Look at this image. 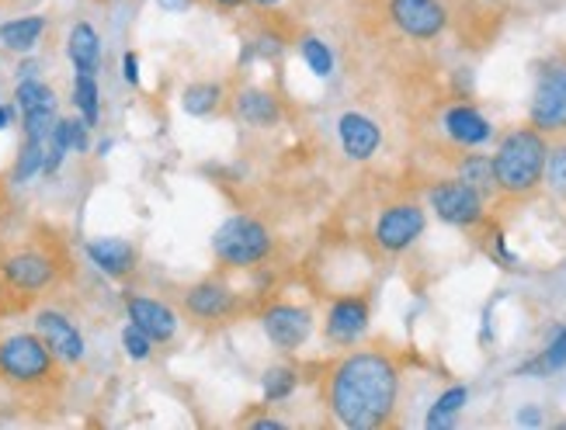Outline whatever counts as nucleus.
Here are the masks:
<instances>
[{"label":"nucleus","mask_w":566,"mask_h":430,"mask_svg":"<svg viewBox=\"0 0 566 430\" xmlns=\"http://www.w3.org/2000/svg\"><path fill=\"white\" fill-rule=\"evenodd\" d=\"M8 209V191H4V181H0V212Z\"/></svg>","instance_id":"nucleus-41"},{"label":"nucleus","mask_w":566,"mask_h":430,"mask_svg":"<svg viewBox=\"0 0 566 430\" xmlns=\"http://www.w3.org/2000/svg\"><path fill=\"white\" fill-rule=\"evenodd\" d=\"M459 181H465L473 191H480L483 198H494L497 195V181H494V160L483 157V154H470L462 157L459 164Z\"/></svg>","instance_id":"nucleus-21"},{"label":"nucleus","mask_w":566,"mask_h":430,"mask_svg":"<svg viewBox=\"0 0 566 430\" xmlns=\"http://www.w3.org/2000/svg\"><path fill=\"white\" fill-rule=\"evenodd\" d=\"M261 326H264L268 340H272L275 347L295 350V347L306 344V337L313 331V316L306 310H300V306H272V310H264Z\"/></svg>","instance_id":"nucleus-13"},{"label":"nucleus","mask_w":566,"mask_h":430,"mask_svg":"<svg viewBox=\"0 0 566 430\" xmlns=\"http://www.w3.org/2000/svg\"><path fill=\"white\" fill-rule=\"evenodd\" d=\"M389 18L417 42H431L449 29V11L441 0H389Z\"/></svg>","instance_id":"nucleus-9"},{"label":"nucleus","mask_w":566,"mask_h":430,"mask_svg":"<svg viewBox=\"0 0 566 430\" xmlns=\"http://www.w3.org/2000/svg\"><path fill=\"white\" fill-rule=\"evenodd\" d=\"M122 77H126L129 84H139V56L136 53L122 56Z\"/></svg>","instance_id":"nucleus-34"},{"label":"nucleus","mask_w":566,"mask_h":430,"mask_svg":"<svg viewBox=\"0 0 566 430\" xmlns=\"http://www.w3.org/2000/svg\"><path fill=\"white\" fill-rule=\"evenodd\" d=\"M528 118L538 133L566 129V56H553L543 70H538Z\"/></svg>","instance_id":"nucleus-6"},{"label":"nucleus","mask_w":566,"mask_h":430,"mask_svg":"<svg viewBox=\"0 0 566 430\" xmlns=\"http://www.w3.org/2000/svg\"><path fill=\"white\" fill-rule=\"evenodd\" d=\"M87 129H91V125H87L84 118H56L49 143L60 146L63 154H70V149H77V154H84V149H87Z\"/></svg>","instance_id":"nucleus-26"},{"label":"nucleus","mask_w":566,"mask_h":430,"mask_svg":"<svg viewBox=\"0 0 566 430\" xmlns=\"http://www.w3.org/2000/svg\"><path fill=\"white\" fill-rule=\"evenodd\" d=\"M212 254L227 268H254L272 254V233L251 216H233L216 230Z\"/></svg>","instance_id":"nucleus-5"},{"label":"nucleus","mask_w":566,"mask_h":430,"mask_svg":"<svg viewBox=\"0 0 566 430\" xmlns=\"http://www.w3.org/2000/svg\"><path fill=\"white\" fill-rule=\"evenodd\" d=\"M14 101H18V112L21 115H32V112H56V91L35 81V77H24L14 87Z\"/></svg>","instance_id":"nucleus-22"},{"label":"nucleus","mask_w":566,"mask_h":430,"mask_svg":"<svg viewBox=\"0 0 566 430\" xmlns=\"http://www.w3.org/2000/svg\"><path fill=\"white\" fill-rule=\"evenodd\" d=\"M233 112H237L240 122H248V125H275L282 118L279 97L272 91H264V87L240 91L237 101H233Z\"/></svg>","instance_id":"nucleus-17"},{"label":"nucleus","mask_w":566,"mask_h":430,"mask_svg":"<svg viewBox=\"0 0 566 430\" xmlns=\"http://www.w3.org/2000/svg\"><path fill=\"white\" fill-rule=\"evenodd\" d=\"M400 399V368L386 350H352L327 375V407L337 423L376 430L392 420Z\"/></svg>","instance_id":"nucleus-1"},{"label":"nucleus","mask_w":566,"mask_h":430,"mask_svg":"<svg viewBox=\"0 0 566 430\" xmlns=\"http://www.w3.org/2000/svg\"><path fill=\"white\" fill-rule=\"evenodd\" d=\"M212 4H219V8H240L243 0H212Z\"/></svg>","instance_id":"nucleus-39"},{"label":"nucleus","mask_w":566,"mask_h":430,"mask_svg":"<svg viewBox=\"0 0 566 430\" xmlns=\"http://www.w3.org/2000/svg\"><path fill=\"white\" fill-rule=\"evenodd\" d=\"M546 154H549L546 133H538L535 125L507 133L497 146V154L490 157L494 160L497 195H504V198L535 195L546 177Z\"/></svg>","instance_id":"nucleus-3"},{"label":"nucleus","mask_w":566,"mask_h":430,"mask_svg":"<svg viewBox=\"0 0 566 430\" xmlns=\"http://www.w3.org/2000/svg\"><path fill=\"white\" fill-rule=\"evenodd\" d=\"M431 209L441 222L459 226V230H470V226H480L486 219V198L480 191H473L465 181L452 177V181H438L428 191Z\"/></svg>","instance_id":"nucleus-7"},{"label":"nucleus","mask_w":566,"mask_h":430,"mask_svg":"<svg viewBox=\"0 0 566 430\" xmlns=\"http://www.w3.org/2000/svg\"><path fill=\"white\" fill-rule=\"evenodd\" d=\"M368 331V302L361 295L337 298L327 313V337L340 347H352Z\"/></svg>","instance_id":"nucleus-14"},{"label":"nucleus","mask_w":566,"mask_h":430,"mask_svg":"<svg viewBox=\"0 0 566 430\" xmlns=\"http://www.w3.org/2000/svg\"><path fill=\"white\" fill-rule=\"evenodd\" d=\"M11 125V108H8V101H0V129H8Z\"/></svg>","instance_id":"nucleus-37"},{"label":"nucleus","mask_w":566,"mask_h":430,"mask_svg":"<svg viewBox=\"0 0 566 430\" xmlns=\"http://www.w3.org/2000/svg\"><path fill=\"white\" fill-rule=\"evenodd\" d=\"M254 8H275V4H282V0H251Z\"/></svg>","instance_id":"nucleus-40"},{"label":"nucleus","mask_w":566,"mask_h":430,"mask_svg":"<svg viewBox=\"0 0 566 430\" xmlns=\"http://www.w3.org/2000/svg\"><path fill=\"white\" fill-rule=\"evenodd\" d=\"M35 334L45 340V347L56 354V358L63 361V365H81L84 361V337H81V331L73 326L63 313H56V310H42L39 316H35Z\"/></svg>","instance_id":"nucleus-11"},{"label":"nucleus","mask_w":566,"mask_h":430,"mask_svg":"<svg viewBox=\"0 0 566 430\" xmlns=\"http://www.w3.org/2000/svg\"><path fill=\"white\" fill-rule=\"evenodd\" d=\"M18 310H24V302L8 289V282L0 277V316H8V313H18Z\"/></svg>","instance_id":"nucleus-33"},{"label":"nucleus","mask_w":566,"mask_h":430,"mask_svg":"<svg viewBox=\"0 0 566 430\" xmlns=\"http://www.w3.org/2000/svg\"><path fill=\"white\" fill-rule=\"evenodd\" d=\"M126 313H129V323L139 326V331L154 344H167V340H175V334H178V313L170 306H164V302L150 298V295L129 292L126 295Z\"/></svg>","instance_id":"nucleus-12"},{"label":"nucleus","mask_w":566,"mask_h":430,"mask_svg":"<svg viewBox=\"0 0 566 430\" xmlns=\"http://www.w3.org/2000/svg\"><path fill=\"white\" fill-rule=\"evenodd\" d=\"M73 101H77V108H81V118L91 125H97V118H102V94H97V81H94V73H77V81H73Z\"/></svg>","instance_id":"nucleus-25"},{"label":"nucleus","mask_w":566,"mask_h":430,"mask_svg":"<svg viewBox=\"0 0 566 430\" xmlns=\"http://www.w3.org/2000/svg\"><path fill=\"white\" fill-rule=\"evenodd\" d=\"M66 56L73 66H77V73H97V66H102V39H97V32L87 21H77L70 29Z\"/></svg>","instance_id":"nucleus-19"},{"label":"nucleus","mask_w":566,"mask_h":430,"mask_svg":"<svg viewBox=\"0 0 566 430\" xmlns=\"http://www.w3.org/2000/svg\"><path fill=\"white\" fill-rule=\"evenodd\" d=\"M543 181L556 195H566V143L549 146V154H546V177H543Z\"/></svg>","instance_id":"nucleus-31"},{"label":"nucleus","mask_w":566,"mask_h":430,"mask_svg":"<svg viewBox=\"0 0 566 430\" xmlns=\"http://www.w3.org/2000/svg\"><path fill=\"white\" fill-rule=\"evenodd\" d=\"M70 271V261L63 254V247L56 240H32L8 250L0 258V277L8 282V289L29 306L32 298L53 292Z\"/></svg>","instance_id":"nucleus-4"},{"label":"nucleus","mask_w":566,"mask_h":430,"mask_svg":"<svg viewBox=\"0 0 566 430\" xmlns=\"http://www.w3.org/2000/svg\"><path fill=\"white\" fill-rule=\"evenodd\" d=\"M295 386H300V375H295V368L279 365V368H268L264 371V396L272 399V402L289 399L295 392Z\"/></svg>","instance_id":"nucleus-28"},{"label":"nucleus","mask_w":566,"mask_h":430,"mask_svg":"<svg viewBox=\"0 0 566 430\" xmlns=\"http://www.w3.org/2000/svg\"><path fill=\"white\" fill-rule=\"evenodd\" d=\"M446 133L459 143V146H480V143H486L490 139V122L476 112V108H470V105H455V108H449L446 112Z\"/></svg>","instance_id":"nucleus-18"},{"label":"nucleus","mask_w":566,"mask_h":430,"mask_svg":"<svg viewBox=\"0 0 566 430\" xmlns=\"http://www.w3.org/2000/svg\"><path fill=\"white\" fill-rule=\"evenodd\" d=\"M285 423H279V420H254V430H282Z\"/></svg>","instance_id":"nucleus-38"},{"label":"nucleus","mask_w":566,"mask_h":430,"mask_svg":"<svg viewBox=\"0 0 566 430\" xmlns=\"http://www.w3.org/2000/svg\"><path fill=\"white\" fill-rule=\"evenodd\" d=\"M428 226V216L421 206H413V201H400V206H389L382 209L376 230H373V240L382 254H403L407 247H413V240L424 233Z\"/></svg>","instance_id":"nucleus-8"},{"label":"nucleus","mask_w":566,"mask_h":430,"mask_svg":"<svg viewBox=\"0 0 566 430\" xmlns=\"http://www.w3.org/2000/svg\"><path fill=\"white\" fill-rule=\"evenodd\" d=\"M219 101H223V87L219 84H191L181 94V108L195 118H206L219 108Z\"/></svg>","instance_id":"nucleus-24"},{"label":"nucleus","mask_w":566,"mask_h":430,"mask_svg":"<svg viewBox=\"0 0 566 430\" xmlns=\"http://www.w3.org/2000/svg\"><path fill=\"white\" fill-rule=\"evenodd\" d=\"M337 136H340V146H344V154H348L352 160H368L379 149L382 143V133H379V125L361 115V112H348V115H340L337 122Z\"/></svg>","instance_id":"nucleus-15"},{"label":"nucleus","mask_w":566,"mask_h":430,"mask_svg":"<svg viewBox=\"0 0 566 430\" xmlns=\"http://www.w3.org/2000/svg\"><path fill=\"white\" fill-rule=\"evenodd\" d=\"M518 423H543V417H538V410H522V417H518Z\"/></svg>","instance_id":"nucleus-36"},{"label":"nucleus","mask_w":566,"mask_h":430,"mask_svg":"<svg viewBox=\"0 0 566 430\" xmlns=\"http://www.w3.org/2000/svg\"><path fill=\"white\" fill-rule=\"evenodd\" d=\"M237 292L227 282H219V277H206V282L185 292V313L199 323H223L237 313Z\"/></svg>","instance_id":"nucleus-10"},{"label":"nucleus","mask_w":566,"mask_h":430,"mask_svg":"<svg viewBox=\"0 0 566 430\" xmlns=\"http://www.w3.org/2000/svg\"><path fill=\"white\" fill-rule=\"evenodd\" d=\"M0 386L24 396H49L63 386V361L39 334H11L0 340Z\"/></svg>","instance_id":"nucleus-2"},{"label":"nucleus","mask_w":566,"mask_h":430,"mask_svg":"<svg viewBox=\"0 0 566 430\" xmlns=\"http://www.w3.org/2000/svg\"><path fill=\"white\" fill-rule=\"evenodd\" d=\"M300 53L306 60V66L316 73V77H331V70H334V56H331V49L324 39H316V35H306L303 45H300Z\"/></svg>","instance_id":"nucleus-29"},{"label":"nucleus","mask_w":566,"mask_h":430,"mask_svg":"<svg viewBox=\"0 0 566 430\" xmlns=\"http://www.w3.org/2000/svg\"><path fill=\"white\" fill-rule=\"evenodd\" d=\"M87 258L94 261V268H102L108 277H126L136 268V250L133 243L118 240V237H102L87 243Z\"/></svg>","instance_id":"nucleus-16"},{"label":"nucleus","mask_w":566,"mask_h":430,"mask_svg":"<svg viewBox=\"0 0 566 430\" xmlns=\"http://www.w3.org/2000/svg\"><path fill=\"white\" fill-rule=\"evenodd\" d=\"M45 32V18L42 14H29V18H14L0 24V42L11 53H32Z\"/></svg>","instance_id":"nucleus-20"},{"label":"nucleus","mask_w":566,"mask_h":430,"mask_svg":"<svg viewBox=\"0 0 566 430\" xmlns=\"http://www.w3.org/2000/svg\"><path fill=\"white\" fill-rule=\"evenodd\" d=\"M122 347H126V354H129L133 361H146L154 354V340L146 337L139 326H133V323L126 326V331H122Z\"/></svg>","instance_id":"nucleus-32"},{"label":"nucleus","mask_w":566,"mask_h":430,"mask_svg":"<svg viewBox=\"0 0 566 430\" xmlns=\"http://www.w3.org/2000/svg\"><path fill=\"white\" fill-rule=\"evenodd\" d=\"M157 4H160L164 11H170V14H185V11L195 4V0H157Z\"/></svg>","instance_id":"nucleus-35"},{"label":"nucleus","mask_w":566,"mask_h":430,"mask_svg":"<svg viewBox=\"0 0 566 430\" xmlns=\"http://www.w3.org/2000/svg\"><path fill=\"white\" fill-rule=\"evenodd\" d=\"M559 368H566V326L549 340V347L543 350V358L525 365V371H559Z\"/></svg>","instance_id":"nucleus-30"},{"label":"nucleus","mask_w":566,"mask_h":430,"mask_svg":"<svg viewBox=\"0 0 566 430\" xmlns=\"http://www.w3.org/2000/svg\"><path fill=\"white\" fill-rule=\"evenodd\" d=\"M42 167H45V143L24 139V146H21V154H18V164H14V174H11V177L21 185V181H29V177L42 174Z\"/></svg>","instance_id":"nucleus-27"},{"label":"nucleus","mask_w":566,"mask_h":430,"mask_svg":"<svg viewBox=\"0 0 566 430\" xmlns=\"http://www.w3.org/2000/svg\"><path fill=\"white\" fill-rule=\"evenodd\" d=\"M465 399H470V389L465 386H452V389H446L438 399H434V407H431V413H428V427L431 430H438V427H452L455 423V413L465 407Z\"/></svg>","instance_id":"nucleus-23"}]
</instances>
